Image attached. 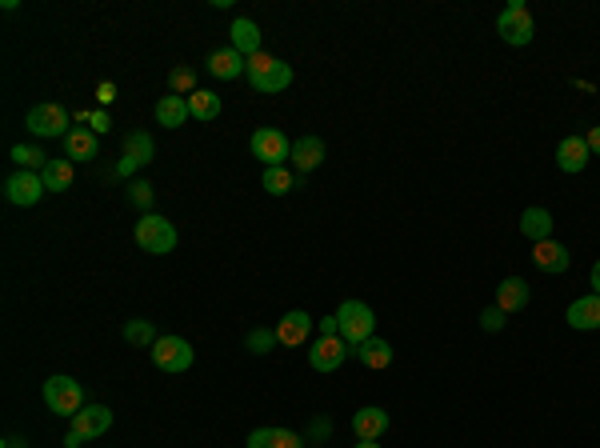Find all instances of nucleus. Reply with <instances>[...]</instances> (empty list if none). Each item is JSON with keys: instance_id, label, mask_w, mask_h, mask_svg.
<instances>
[{"instance_id": "nucleus-1", "label": "nucleus", "mask_w": 600, "mask_h": 448, "mask_svg": "<svg viewBox=\"0 0 600 448\" xmlns=\"http://www.w3.org/2000/svg\"><path fill=\"white\" fill-rule=\"evenodd\" d=\"M244 76H248V84H253L256 92H285L288 84H293V65H285L280 56L256 53L253 60H248Z\"/></svg>"}, {"instance_id": "nucleus-2", "label": "nucleus", "mask_w": 600, "mask_h": 448, "mask_svg": "<svg viewBox=\"0 0 600 448\" xmlns=\"http://www.w3.org/2000/svg\"><path fill=\"white\" fill-rule=\"evenodd\" d=\"M496 32H501V40H504V45H512V48L533 45L536 21H533V13H528L525 0H512V4H504V13L496 16Z\"/></svg>"}, {"instance_id": "nucleus-3", "label": "nucleus", "mask_w": 600, "mask_h": 448, "mask_svg": "<svg viewBox=\"0 0 600 448\" xmlns=\"http://www.w3.org/2000/svg\"><path fill=\"white\" fill-rule=\"evenodd\" d=\"M337 321H340V336L348 340V349H360L364 340L376 336V313L364 300H345V305L337 308Z\"/></svg>"}, {"instance_id": "nucleus-4", "label": "nucleus", "mask_w": 600, "mask_h": 448, "mask_svg": "<svg viewBox=\"0 0 600 448\" xmlns=\"http://www.w3.org/2000/svg\"><path fill=\"white\" fill-rule=\"evenodd\" d=\"M136 245L144 248V253L152 256H165L176 248V224L157 217V212H144L141 220H136Z\"/></svg>"}, {"instance_id": "nucleus-5", "label": "nucleus", "mask_w": 600, "mask_h": 448, "mask_svg": "<svg viewBox=\"0 0 600 448\" xmlns=\"http://www.w3.org/2000/svg\"><path fill=\"white\" fill-rule=\"evenodd\" d=\"M248 152H253L264 168H280L285 160H293V141H288L280 128H256V133L248 136Z\"/></svg>"}, {"instance_id": "nucleus-6", "label": "nucleus", "mask_w": 600, "mask_h": 448, "mask_svg": "<svg viewBox=\"0 0 600 448\" xmlns=\"http://www.w3.org/2000/svg\"><path fill=\"white\" fill-rule=\"evenodd\" d=\"M45 404L56 417H76L84 409V389L73 376H48L45 381Z\"/></svg>"}, {"instance_id": "nucleus-7", "label": "nucleus", "mask_w": 600, "mask_h": 448, "mask_svg": "<svg viewBox=\"0 0 600 448\" xmlns=\"http://www.w3.org/2000/svg\"><path fill=\"white\" fill-rule=\"evenodd\" d=\"M193 360H196V352L184 336H160L152 344V365L160 373H184V368H193Z\"/></svg>"}, {"instance_id": "nucleus-8", "label": "nucleus", "mask_w": 600, "mask_h": 448, "mask_svg": "<svg viewBox=\"0 0 600 448\" xmlns=\"http://www.w3.org/2000/svg\"><path fill=\"white\" fill-rule=\"evenodd\" d=\"M45 180H40V172H24L16 168L13 177L4 180V196L8 204H16V209H32V204H40V196H45Z\"/></svg>"}, {"instance_id": "nucleus-9", "label": "nucleus", "mask_w": 600, "mask_h": 448, "mask_svg": "<svg viewBox=\"0 0 600 448\" xmlns=\"http://www.w3.org/2000/svg\"><path fill=\"white\" fill-rule=\"evenodd\" d=\"M152 157H157V141H152V133L136 128V133L124 136V157H120V165H116V177H133L141 165H152Z\"/></svg>"}, {"instance_id": "nucleus-10", "label": "nucleus", "mask_w": 600, "mask_h": 448, "mask_svg": "<svg viewBox=\"0 0 600 448\" xmlns=\"http://www.w3.org/2000/svg\"><path fill=\"white\" fill-rule=\"evenodd\" d=\"M348 352L353 349H348L345 336H316L313 352H308V365H313V373H337Z\"/></svg>"}, {"instance_id": "nucleus-11", "label": "nucleus", "mask_w": 600, "mask_h": 448, "mask_svg": "<svg viewBox=\"0 0 600 448\" xmlns=\"http://www.w3.org/2000/svg\"><path fill=\"white\" fill-rule=\"evenodd\" d=\"M24 128L37 136H68V108L60 105H32L29 116H24Z\"/></svg>"}, {"instance_id": "nucleus-12", "label": "nucleus", "mask_w": 600, "mask_h": 448, "mask_svg": "<svg viewBox=\"0 0 600 448\" xmlns=\"http://www.w3.org/2000/svg\"><path fill=\"white\" fill-rule=\"evenodd\" d=\"M73 420V433H81L84 441H97V436H105L108 428H113V409H105V404H84Z\"/></svg>"}, {"instance_id": "nucleus-13", "label": "nucleus", "mask_w": 600, "mask_h": 448, "mask_svg": "<svg viewBox=\"0 0 600 448\" xmlns=\"http://www.w3.org/2000/svg\"><path fill=\"white\" fill-rule=\"evenodd\" d=\"M588 160H593V152H588V141H585V136H564V141L556 144V168L569 172V177L585 172Z\"/></svg>"}, {"instance_id": "nucleus-14", "label": "nucleus", "mask_w": 600, "mask_h": 448, "mask_svg": "<svg viewBox=\"0 0 600 448\" xmlns=\"http://www.w3.org/2000/svg\"><path fill=\"white\" fill-rule=\"evenodd\" d=\"M353 433H356V441H381L384 433H389V412L384 409H376V404H364V409H356L353 412Z\"/></svg>"}, {"instance_id": "nucleus-15", "label": "nucleus", "mask_w": 600, "mask_h": 448, "mask_svg": "<svg viewBox=\"0 0 600 448\" xmlns=\"http://www.w3.org/2000/svg\"><path fill=\"white\" fill-rule=\"evenodd\" d=\"M533 264L548 277H561V272H569L572 256L561 240H540V245H533Z\"/></svg>"}, {"instance_id": "nucleus-16", "label": "nucleus", "mask_w": 600, "mask_h": 448, "mask_svg": "<svg viewBox=\"0 0 600 448\" xmlns=\"http://www.w3.org/2000/svg\"><path fill=\"white\" fill-rule=\"evenodd\" d=\"M313 316L304 313V308H293V313H285L280 316V324H277V340L280 344H288V349H296V344H304L308 336H313Z\"/></svg>"}, {"instance_id": "nucleus-17", "label": "nucleus", "mask_w": 600, "mask_h": 448, "mask_svg": "<svg viewBox=\"0 0 600 448\" xmlns=\"http://www.w3.org/2000/svg\"><path fill=\"white\" fill-rule=\"evenodd\" d=\"M528 300H533V289H528L525 277H504L501 289H496V308L501 313H520V308H528Z\"/></svg>"}, {"instance_id": "nucleus-18", "label": "nucleus", "mask_w": 600, "mask_h": 448, "mask_svg": "<svg viewBox=\"0 0 600 448\" xmlns=\"http://www.w3.org/2000/svg\"><path fill=\"white\" fill-rule=\"evenodd\" d=\"M293 165H296V177H308L324 165V141L321 136H300L293 141Z\"/></svg>"}, {"instance_id": "nucleus-19", "label": "nucleus", "mask_w": 600, "mask_h": 448, "mask_svg": "<svg viewBox=\"0 0 600 448\" xmlns=\"http://www.w3.org/2000/svg\"><path fill=\"white\" fill-rule=\"evenodd\" d=\"M569 329H577V332L600 329V297L596 292H588V297H580V300L569 305Z\"/></svg>"}, {"instance_id": "nucleus-20", "label": "nucleus", "mask_w": 600, "mask_h": 448, "mask_svg": "<svg viewBox=\"0 0 600 448\" xmlns=\"http://www.w3.org/2000/svg\"><path fill=\"white\" fill-rule=\"evenodd\" d=\"M244 68H248V60L240 56L233 45L209 53V73L217 76V81H240V76H244Z\"/></svg>"}, {"instance_id": "nucleus-21", "label": "nucleus", "mask_w": 600, "mask_h": 448, "mask_svg": "<svg viewBox=\"0 0 600 448\" xmlns=\"http://www.w3.org/2000/svg\"><path fill=\"white\" fill-rule=\"evenodd\" d=\"M233 48L244 60H253L256 53H261V29H256V21H248V16H236L233 21Z\"/></svg>"}, {"instance_id": "nucleus-22", "label": "nucleus", "mask_w": 600, "mask_h": 448, "mask_svg": "<svg viewBox=\"0 0 600 448\" xmlns=\"http://www.w3.org/2000/svg\"><path fill=\"white\" fill-rule=\"evenodd\" d=\"M100 152V141L92 128H73L64 136V160H92Z\"/></svg>"}, {"instance_id": "nucleus-23", "label": "nucleus", "mask_w": 600, "mask_h": 448, "mask_svg": "<svg viewBox=\"0 0 600 448\" xmlns=\"http://www.w3.org/2000/svg\"><path fill=\"white\" fill-rule=\"evenodd\" d=\"M553 228H556V224H553V212H548V209H536V204H533V209L520 212V232H525L533 245L553 240Z\"/></svg>"}, {"instance_id": "nucleus-24", "label": "nucleus", "mask_w": 600, "mask_h": 448, "mask_svg": "<svg viewBox=\"0 0 600 448\" xmlns=\"http://www.w3.org/2000/svg\"><path fill=\"white\" fill-rule=\"evenodd\" d=\"M248 448H304V441L293 428H253L248 433Z\"/></svg>"}, {"instance_id": "nucleus-25", "label": "nucleus", "mask_w": 600, "mask_h": 448, "mask_svg": "<svg viewBox=\"0 0 600 448\" xmlns=\"http://www.w3.org/2000/svg\"><path fill=\"white\" fill-rule=\"evenodd\" d=\"M152 116H157L160 128H184V120L193 116V112H188V97H160Z\"/></svg>"}, {"instance_id": "nucleus-26", "label": "nucleus", "mask_w": 600, "mask_h": 448, "mask_svg": "<svg viewBox=\"0 0 600 448\" xmlns=\"http://www.w3.org/2000/svg\"><path fill=\"white\" fill-rule=\"evenodd\" d=\"M353 352H356L360 365L373 368V373H376V368H389V365H392V344H389V340H381V336L364 340V344H360V349H353Z\"/></svg>"}, {"instance_id": "nucleus-27", "label": "nucleus", "mask_w": 600, "mask_h": 448, "mask_svg": "<svg viewBox=\"0 0 600 448\" xmlns=\"http://www.w3.org/2000/svg\"><path fill=\"white\" fill-rule=\"evenodd\" d=\"M73 177H76L73 160H48L45 172H40V180H45L48 193H64V188L73 185Z\"/></svg>"}, {"instance_id": "nucleus-28", "label": "nucleus", "mask_w": 600, "mask_h": 448, "mask_svg": "<svg viewBox=\"0 0 600 448\" xmlns=\"http://www.w3.org/2000/svg\"><path fill=\"white\" fill-rule=\"evenodd\" d=\"M304 177H293L285 165L280 168H264V177H261V185H264V193H272V196H285V193H293V188L300 185Z\"/></svg>"}, {"instance_id": "nucleus-29", "label": "nucleus", "mask_w": 600, "mask_h": 448, "mask_svg": "<svg viewBox=\"0 0 600 448\" xmlns=\"http://www.w3.org/2000/svg\"><path fill=\"white\" fill-rule=\"evenodd\" d=\"M188 112H193L196 120H217L220 116V97L209 89H196L193 97H188Z\"/></svg>"}, {"instance_id": "nucleus-30", "label": "nucleus", "mask_w": 600, "mask_h": 448, "mask_svg": "<svg viewBox=\"0 0 600 448\" xmlns=\"http://www.w3.org/2000/svg\"><path fill=\"white\" fill-rule=\"evenodd\" d=\"M13 160H16V165H21L24 172H45V165H48L53 157H45L37 144H16V149H13Z\"/></svg>"}, {"instance_id": "nucleus-31", "label": "nucleus", "mask_w": 600, "mask_h": 448, "mask_svg": "<svg viewBox=\"0 0 600 448\" xmlns=\"http://www.w3.org/2000/svg\"><path fill=\"white\" fill-rule=\"evenodd\" d=\"M124 340L136 344V349H152L160 336H157V329H152V321H128L124 324Z\"/></svg>"}, {"instance_id": "nucleus-32", "label": "nucleus", "mask_w": 600, "mask_h": 448, "mask_svg": "<svg viewBox=\"0 0 600 448\" xmlns=\"http://www.w3.org/2000/svg\"><path fill=\"white\" fill-rule=\"evenodd\" d=\"M168 89H173V97H193L196 92V73L193 68H173V73H168Z\"/></svg>"}, {"instance_id": "nucleus-33", "label": "nucleus", "mask_w": 600, "mask_h": 448, "mask_svg": "<svg viewBox=\"0 0 600 448\" xmlns=\"http://www.w3.org/2000/svg\"><path fill=\"white\" fill-rule=\"evenodd\" d=\"M244 344H248V352L264 357V352H272V344H280V340H277V329H253L244 336Z\"/></svg>"}, {"instance_id": "nucleus-34", "label": "nucleus", "mask_w": 600, "mask_h": 448, "mask_svg": "<svg viewBox=\"0 0 600 448\" xmlns=\"http://www.w3.org/2000/svg\"><path fill=\"white\" fill-rule=\"evenodd\" d=\"M128 201H133L136 209L152 212V201H157V188H152L149 180H133V185H128Z\"/></svg>"}, {"instance_id": "nucleus-35", "label": "nucleus", "mask_w": 600, "mask_h": 448, "mask_svg": "<svg viewBox=\"0 0 600 448\" xmlns=\"http://www.w3.org/2000/svg\"><path fill=\"white\" fill-rule=\"evenodd\" d=\"M81 125L84 128H92L97 136H105V133H113V116H108L105 108H92V112H81Z\"/></svg>"}, {"instance_id": "nucleus-36", "label": "nucleus", "mask_w": 600, "mask_h": 448, "mask_svg": "<svg viewBox=\"0 0 600 448\" xmlns=\"http://www.w3.org/2000/svg\"><path fill=\"white\" fill-rule=\"evenodd\" d=\"M504 316H509V313H501V308H484V313H480V329H484V332H501L504 329Z\"/></svg>"}, {"instance_id": "nucleus-37", "label": "nucleus", "mask_w": 600, "mask_h": 448, "mask_svg": "<svg viewBox=\"0 0 600 448\" xmlns=\"http://www.w3.org/2000/svg\"><path fill=\"white\" fill-rule=\"evenodd\" d=\"M316 332H321V336H340V321H337V313H332V316H321V321H316Z\"/></svg>"}, {"instance_id": "nucleus-38", "label": "nucleus", "mask_w": 600, "mask_h": 448, "mask_svg": "<svg viewBox=\"0 0 600 448\" xmlns=\"http://www.w3.org/2000/svg\"><path fill=\"white\" fill-rule=\"evenodd\" d=\"M97 100H100V108L113 105V100H116V84H113V81H100V84H97Z\"/></svg>"}, {"instance_id": "nucleus-39", "label": "nucleus", "mask_w": 600, "mask_h": 448, "mask_svg": "<svg viewBox=\"0 0 600 448\" xmlns=\"http://www.w3.org/2000/svg\"><path fill=\"white\" fill-rule=\"evenodd\" d=\"M585 141H588V152H593V157H600V125H596V128H588Z\"/></svg>"}, {"instance_id": "nucleus-40", "label": "nucleus", "mask_w": 600, "mask_h": 448, "mask_svg": "<svg viewBox=\"0 0 600 448\" xmlns=\"http://www.w3.org/2000/svg\"><path fill=\"white\" fill-rule=\"evenodd\" d=\"M84 444V436L81 433H73V428H68V436H64V448H81Z\"/></svg>"}, {"instance_id": "nucleus-41", "label": "nucleus", "mask_w": 600, "mask_h": 448, "mask_svg": "<svg viewBox=\"0 0 600 448\" xmlns=\"http://www.w3.org/2000/svg\"><path fill=\"white\" fill-rule=\"evenodd\" d=\"M588 280H593V289H596V297H600V261L593 264V272H588Z\"/></svg>"}, {"instance_id": "nucleus-42", "label": "nucleus", "mask_w": 600, "mask_h": 448, "mask_svg": "<svg viewBox=\"0 0 600 448\" xmlns=\"http://www.w3.org/2000/svg\"><path fill=\"white\" fill-rule=\"evenodd\" d=\"M332 433V425H329V420H316V436H321V441H324V436H329Z\"/></svg>"}, {"instance_id": "nucleus-43", "label": "nucleus", "mask_w": 600, "mask_h": 448, "mask_svg": "<svg viewBox=\"0 0 600 448\" xmlns=\"http://www.w3.org/2000/svg\"><path fill=\"white\" fill-rule=\"evenodd\" d=\"M4 448H29V444H24L21 436H4Z\"/></svg>"}, {"instance_id": "nucleus-44", "label": "nucleus", "mask_w": 600, "mask_h": 448, "mask_svg": "<svg viewBox=\"0 0 600 448\" xmlns=\"http://www.w3.org/2000/svg\"><path fill=\"white\" fill-rule=\"evenodd\" d=\"M356 448H381V441H356Z\"/></svg>"}, {"instance_id": "nucleus-45", "label": "nucleus", "mask_w": 600, "mask_h": 448, "mask_svg": "<svg viewBox=\"0 0 600 448\" xmlns=\"http://www.w3.org/2000/svg\"><path fill=\"white\" fill-rule=\"evenodd\" d=\"M313 448H321V444H313Z\"/></svg>"}]
</instances>
